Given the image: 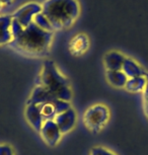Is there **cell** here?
I'll list each match as a JSON object with an SVG mask.
<instances>
[{"label":"cell","instance_id":"cell-20","mask_svg":"<svg viewBox=\"0 0 148 155\" xmlns=\"http://www.w3.org/2000/svg\"><path fill=\"white\" fill-rule=\"evenodd\" d=\"M89 155H117V154L114 153L111 150H109V149L101 147V146H95V147L91 148L90 154Z\"/></svg>","mask_w":148,"mask_h":155},{"label":"cell","instance_id":"cell-16","mask_svg":"<svg viewBox=\"0 0 148 155\" xmlns=\"http://www.w3.org/2000/svg\"><path fill=\"white\" fill-rule=\"evenodd\" d=\"M40 109L41 115H42L44 121H48V120H54L55 117L57 116V110L55 107L54 101L53 102H46V104H40L38 106Z\"/></svg>","mask_w":148,"mask_h":155},{"label":"cell","instance_id":"cell-24","mask_svg":"<svg viewBox=\"0 0 148 155\" xmlns=\"http://www.w3.org/2000/svg\"><path fill=\"white\" fill-rule=\"evenodd\" d=\"M145 78H146V79H147V81H148V72H146V73H145Z\"/></svg>","mask_w":148,"mask_h":155},{"label":"cell","instance_id":"cell-5","mask_svg":"<svg viewBox=\"0 0 148 155\" xmlns=\"http://www.w3.org/2000/svg\"><path fill=\"white\" fill-rule=\"evenodd\" d=\"M40 12H42V4L31 1L22 4L11 15H12V18L16 19L22 27L27 28L34 21L35 16Z\"/></svg>","mask_w":148,"mask_h":155},{"label":"cell","instance_id":"cell-9","mask_svg":"<svg viewBox=\"0 0 148 155\" xmlns=\"http://www.w3.org/2000/svg\"><path fill=\"white\" fill-rule=\"evenodd\" d=\"M57 99V97L52 94L50 91H48L44 86L38 84L34 89L31 90L30 97L28 99L27 104H36V106H40V104H46V102H53Z\"/></svg>","mask_w":148,"mask_h":155},{"label":"cell","instance_id":"cell-2","mask_svg":"<svg viewBox=\"0 0 148 155\" xmlns=\"http://www.w3.org/2000/svg\"><path fill=\"white\" fill-rule=\"evenodd\" d=\"M80 11L78 0H45L42 3V12L51 22L54 31L71 28Z\"/></svg>","mask_w":148,"mask_h":155},{"label":"cell","instance_id":"cell-18","mask_svg":"<svg viewBox=\"0 0 148 155\" xmlns=\"http://www.w3.org/2000/svg\"><path fill=\"white\" fill-rule=\"evenodd\" d=\"M54 104L57 110V115H59L61 113H64L67 110L70 109V107H72L70 104V101H62V99H58V98L54 101Z\"/></svg>","mask_w":148,"mask_h":155},{"label":"cell","instance_id":"cell-8","mask_svg":"<svg viewBox=\"0 0 148 155\" xmlns=\"http://www.w3.org/2000/svg\"><path fill=\"white\" fill-rule=\"evenodd\" d=\"M89 45H90V42H89L87 35L79 33L72 37L68 44V50L73 56H81L88 50Z\"/></svg>","mask_w":148,"mask_h":155},{"label":"cell","instance_id":"cell-11","mask_svg":"<svg viewBox=\"0 0 148 155\" xmlns=\"http://www.w3.org/2000/svg\"><path fill=\"white\" fill-rule=\"evenodd\" d=\"M25 116L28 123L31 125V127L35 131L40 133L41 128H42L45 121L43 119L42 115H41L39 107L36 106V104H27L25 110Z\"/></svg>","mask_w":148,"mask_h":155},{"label":"cell","instance_id":"cell-13","mask_svg":"<svg viewBox=\"0 0 148 155\" xmlns=\"http://www.w3.org/2000/svg\"><path fill=\"white\" fill-rule=\"evenodd\" d=\"M121 70L124 72V74L128 78L145 76V73H146V71H145V70L142 68L134 59L129 58V57H126Z\"/></svg>","mask_w":148,"mask_h":155},{"label":"cell","instance_id":"cell-25","mask_svg":"<svg viewBox=\"0 0 148 155\" xmlns=\"http://www.w3.org/2000/svg\"><path fill=\"white\" fill-rule=\"evenodd\" d=\"M4 6H3V5H2L1 3H0V11H1V9H2V8H3Z\"/></svg>","mask_w":148,"mask_h":155},{"label":"cell","instance_id":"cell-17","mask_svg":"<svg viewBox=\"0 0 148 155\" xmlns=\"http://www.w3.org/2000/svg\"><path fill=\"white\" fill-rule=\"evenodd\" d=\"M33 22L36 23L38 27H39L40 28H42V30L54 33V30H53V27H52L51 22L49 21V19L47 18V16H46L43 12L38 13L37 15L35 16Z\"/></svg>","mask_w":148,"mask_h":155},{"label":"cell","instance_id":"cell-19","mask_svg":"<svg viewBox=\"0 0 148 155\" xmlns=\"http://www.w3.org/2000/svg\"><path fill=\"white\" fill-rule=\"evenodd\" d=\"M24 27H22L20 23L17 21L16 19L12 18V22H11V34H12V37H13V40L15 39L19 36L20 34L22 33L24 31Z\"/></svg>","mask_w":148,"mask_h":155},{"label":"cell","instance_id":"cell-7","mask_svg":"<svg viewBox=\"0 0 148 155\" xmlns=\"http://www.w3.org/2000/svg\"><path fill=\"white\" fill-rule=\"evenodd\" d=\"M76 121H77V115L73 107H70L66 112L57 115L54 119V122L56 123V125L58 126V128H59L60 132L62 133V135L67 134L70 131L73 130V128L76 125Z\"/></svg>","mask_w":148,"mask_h":155},{"label":"cell","instance_id":"cell-15","mask_svg":"<svg viewBox=\"0 0 148 155\" xmlns=\"http://www.w3.org/2000/svg\"><path fill=\"white\" fill-rule=\"evenodd\" d=\"M146 84H147V79L145 78V76H139V77L128 78L124 88L127 91L132 93L143 92Z\"/></svg>","mask_w":148,"mask_h":155},{"label":"cell","instance_id":"cell-10","mask_svg":"<svg viewBox=\"0 0 148 155\" xmlns=\"http://www.w3.org/2000/svg\"><path fill=\"white\" fill-rule=\"evenodd\" d=\"M11 14H0V46L10 45L13 41L11 34Z\"/></svg>","mask_w":148,"mask_h":155},{"label":"cell","instance_id":"cell-22","mask_svg":"<svg viewBox=\"0 0 148 155\" xmlns=\"http://www.w3.org/2000/svg\"><path fill=\"white\" fill-rule=\"evenodd\" d=\"M143 104H144V110H145V115L148 118V81L147 84L145 86V89L143 91Z\"/></svg>","mask_w":148,"mask_h":155},{"label":"cell","instance_id":"cell-21","mask_svg":"<svg viewBox=\"0 0 148 155\" xmlns=\"http://www.w3.org/2000/svg\"><path fill=\"white\" fill-rule=\"evenodd\" d=\"M0 155H14V151L10 145L0 144Z\"/></svg>","mask_w":148,"mask_h":155},{"label":"cell","instance_id":"cell-4","mask_svg":"<svg viewBox=\"0 0 148 155\" xmlns=\"http://www.w3.org/2000/svg\"><path fill=\"white\" fill-rule=\"evenodd\" d=\"M110 120V110L103 104L89 107L83 115V123L89 131L100 132Z\"/></svg>","mask_w":148,"mask_h":155},{"label":"cell","instance_id":"cell-6","mask_svg":"<svg viewBox=\"0 0 148 155\" xmlns=\"http://www.w3.org/2000/svg\"><path fill=\"white\" fill-rule=\"evenodd\" d=\"M41 137L44 142L50 147L56 146L62 137V133L60 132L59 128L54 122V120H48L45 121L40 131Z\"/></svg>","mask_w":148,"mask_h":155},{"label":"cell","instance_id":"cell-14","mask_svg":"<svg viewBox=\"0 0 148 155\" xmlns=\"http://www.w3.org/2000/svg\"><path fill=\"white\" fill-rule=\"evenodd\" d=\"M107 81L112 86L116 88H124L126 85V82L128 80V77L124 74L122 70H112V71L106 72Z\"/></svg>","mask_w":148,"mask_h":155},{"label":"cell","instance_id":"cell-12","mask_svg":"<svg viewBox=\"0 0 148 155\" xmlns=\"http://www.w3.org/2000/svg\"><path fill=\"white\" fill-rule=\"evenodd\" d=\"M125 59H126V57L121 52L111 51L109 53H107L104 57V64L107 71L121 70Z\"/></svg>","mask_w":148,"mask_h":155},{"label":"cell","instance_id":"cell-1","mask_svg":"<svg viewBox=\"0 0 148 155\" xmlns=\"http://www.w3.org/2000/svg\"><path fill=\"white\" fill-rule=\"evenodd\" d=\"M53 34L42 30L35 22H31L11 42L10 46L17 52L28 56H45L50 50Z\"/></svg>","mask_w":148,"mask_h":155},{"label":"cell","instance_id":"cell-3","mask_svg":"<svg viewBox=\"0 0 148 155\" xmlns=\"http://www.w3.org/2000/svg\"><path fill=\"white\" fill-rule=\"evenodd\" d=\"M38 82L58 99L71 101L73 92H72L70 82L68 78L60 71L54 61H45L41 69Z\"/></svg>","mask_w":148,"mask_h":155},{"label":"cell","instance_id":"cell-23","mask_svg":"<svg viewBox=\"0 0 148 155\" xmlns=\"http://www.w3.org/2000/svg\"><path fill=\"white\" fill-rule=\"evenodd\" d=\"M14 0H0V3H1L3 6H7V5L11 4Z\"/></svg>","mask_w":148,"mask_h":155}]
</instances>
